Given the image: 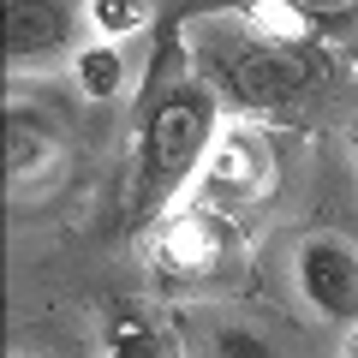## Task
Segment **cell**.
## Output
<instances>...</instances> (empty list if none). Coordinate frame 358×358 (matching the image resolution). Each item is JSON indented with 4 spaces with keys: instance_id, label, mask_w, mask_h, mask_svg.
Masks as SVG:
<instances>
[{
    "instance_id": "ba28073f",
    "label": "cell",
    "mask_w": 358,
    "mask_h": 358,
    "mask_svg": "<svg viewBox=\"0 0 358 358\" xmlns=\"http://www.w3.org/2000/svg\"><path fill=\"white\" fill-rule=\"evenodd\" d=\"M102 358H185V352H179V334L167 329V317H155L143 305H120L108 317Z\"/></svg>"
},
{
    "instance_id": "8fae6325",
    "label": "cell",
    "mask_w": 358,
    "mask_h": 358,
    "mask_svg": "<svg viewBox=\"0 0 358 358\" xmlns=\"http://www.w3.org/2000/svg\"><path fill=\"white\" fill-rule=\"evenodd\" d=\"M209 358H281V352H275V341H268L263 329H245V322H221V329L209 334Z\"/></svg>"
},
{
    "instance_id": "52a82bcc",
    "label": "cell",
    "mask_w": 358,
    "mask_h": 358,
    "mask_svg": "<svg viewBox=\"0 0 358 358\" xmlns=\"http://www.w3.org/2000/svg\"><path fill=\"white\" fill-rule=\"evenodd\" d=\"M60 150H66V131L54 126L42 108H24V102L6 108V173H13V185L42 179L60 162Z\"/></svg>"
},
{
    "instance_id": "30bf717a",
    "label": "cell",
    "mask_w": 358,
    "mask_h": 358,
    "mask_svg": "<svg viewBox=\"0 0 358 358\" xmlns=\"http://www.w3.org/2000/svg\"><path fill=\"white\" fill-rule=\"evenodd\" d=\"M84 18L96 36L120 42V36H138L150 24V0H84Z\"/></svg>"
},
{
    "instance_id": "8992f818",
    "label": "cell",
    "mask_w": 358,
    "mask_h": 358,
    "mask_svg": "<svg viewBox=\"0 0 358 358\" xmlns=\"http://www.w3.org/2000/svg\"><path fill=\"white\" fill-rule=\"evenodd\" d=\"M72 6L66 0H6V66L30 72V66L54 60L72 48Z\"/></svg>"
},
{
    "instance_id": "4fadbf2b",
    "label": "cell",
    "mask_w": 358,
    "mask_h": 358,
    "mask_svg": "<svg viewBox=\"0 0 358 358\" xmlns=\"http://www.w3.org/2000/svg\"><path fill=\"white\" fill-rule=\"evenodd\" d=\"M341 358H358V322L346 329V346H341Z\"/></svg>"
},
{
    "instance_id": "5bb4252c",
    "label": "cell",
    "mask_w": 358,
    "mask_h": 358,
    "mask_svg": "<svg viewBox=\"0 0 358 358\" xmlns=\"http://www.w3.org/2000/svg\"><path fill=\"white\" fill-rule=\"evenodd\" d=\"M352 155H358V126H352Z\"/></svg>"
},
{
    "instance_id": "5b68a950",
    "label": "cell",
    "mask_w": 358,
    "mask_h": 358,
    "mask_svg": "<svg viewBox=\"0 0 358 358\" xmlns=\"http://www.w3.org/2000/svg\"><path fill=\"white\" fill-rule=\"evenodd\" d=\"M293 281L322 322H358V245L346 233H305L293 245Z\"/></svg>"
},
{
    "instance_id": "7c38bea8",
    "label": "cell",
    "mask_w": 358,
    "mask_h": 358,
    "mask_svg": "<svg viewBox=\"0 0 358 358\" xmlns=\"http://www.w3.org/2000/svg\"><path fill=\"white\" fill-rule=\"evenodd\" d=\"M310 18H352L358 13V0H299Z\"/></svg>"
},
{
    "instance_id": "3957f363",
    "label": "cell",
    "mask_w": 358,
    "mask_h": 358,
    "mask_svg": "<svg viewBox=\"0 0 358 358\" xmlns=\"http://www.w3.org/2000/svg\"><path fill=\"white\" fill-rule=\"evenodd\" d=\"M275 173H281L275 143L257 126H221L203 167H197V197L215 209H251L275 192Z\"/></svg>"
},
{
    "instance_id": "7a4b0ae2",
    "label": "cell",
    "mask_w": 358,
    "mask_h": 358,
    "mask_svg": "<svg viewBox=\"0 0 358 358\" xmlns=\"http://www.w3.org/2000/svg\"><path fill=\"white\" fill-rule=\"evenodd\" d=\"M215 131H221V114H215V96L203 84L167 90L162 102H155L150 126H143V192H138V203L143 209L173 203L197 179Z\"/></svg>"
},
{
    "instance_id": "9c48e42d",
    "label": "cell",
    "mask_w": 358,
    "mask_h": 358,
    "mask_svg": "<svg viewBox=\"0 0 358 358\" xmlns=\"http://www.w3.org/2000/svg\"><path fill=\"white\" fill-rule=\"evenodd\" d=\"M72 84L84 90L90 102H114L120 90H126V60H120L114 42H96V48H78L72 54Z\"/></svg>"
},
{
    "instance_id": "6da1fadb",
    "label": "cell",
    "mask_w": 358,
    "mask_h": 358,
    "mask_svg": "<svg viewBox=\"0 0 358 358\" xmlns=\"http://www.w3.org/2000/svg\"><path fill=\"white\" fill-rule=\"evenodd\" d=\"M185 54H192L203 84H221L251 114H287L322 84V66L305 54V42L268 36L257 18H239V13L192 18L185 24Z\"/></svg>"
},
{
    "instance_id": "277c9868",
    "label": "cell",
    "mask_w": 358,
    "mask_h": 358,
    "mask_svg": "<svg viewBox=\"0 0 358 358\" xmlns=\"http://www.w3.org/2000/svg\"><path fill=\"white\" fill-rule=\"evenodd\" d=\"M239 257V233H233V209H215L197 197L192 209H179L155 239V275L162 281H215L221 268Z\"/></svg>"
}]
</instances>
